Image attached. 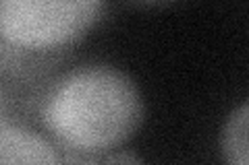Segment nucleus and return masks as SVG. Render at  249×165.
<instances>
[{
  "mask_svg": "<svg viewBox=\"0 0 249 165\" xmlns=\"http://www.w3.org/2000/svg\"><path fill=\"white\" fill-rule=\"evenodd\" d=\"M98 0H0V37L23 50L67 45L98 21Z\"/></svg>",
  "mask_w": 249,
  "mask_h": 165,
  "instance_id": "nucleus-2",
  "label": "nucleus"
},
{
  "mask_svg": "<svg viewBox=\"0 0 249 165\" xmlns=\"http://www.w3.org/2000/svg\"><path fill=\"white\" fill-rule=\"evenodd\" d=\"M249 105L247 101L235 109L222 130V155L227 165H249Z\"/></svg>",
  "mask_w": 249,
  "mask_h": 165,
  "instance_id": "nucleus-4",
  "label": "nucleus"
},
{
  "mask_svg": "<svg viewBox=\"0 0 249 165\" xmlns=\"http://www.w3.org/2000/svg\"><path fill=\"white\" fill-rule=\"evenodd\" d=\"M62 165H142L133 153H108L102 159H98L96 155H77L71 153L67 163Z\"/></svg>",
  "mask_w": 249,
  "mask_h": 165,
  "instance_id": "nucleus-5",
  "label": "nucleus"
},
{
  "mask_svg": "<svg viewBox=\"0 0 249 165\" xmlns=\"http://www.w3.org/2000/svg\"><path fill=\"white\" fill-rule=\"evenodd\" d=\"M0 165H62V159L40 132L19 124H0Z\"/></svg>",
  "mask_w": 249,
  "mask_h": 165,
  "instance_id": "nucleus-3",
  "label": "nucleus"
},
{
  "mask_svg": "<svg viewBox=\"0 0 249 165\" xmlns=\"http://www.w3.org/2000/svg\"><path fill=\"white\" fill-rule=\"evenodd\" d=\"M42 120L69 153L100 155L135 135L143 99L121 68L88 64L67 73L48 91Z\"/></svg>",
  "mask_w": 249,
  "mask_h": 165,
  "instance_id": "nucleus-1",
  "label": "nucleus"
}]
</instances>
